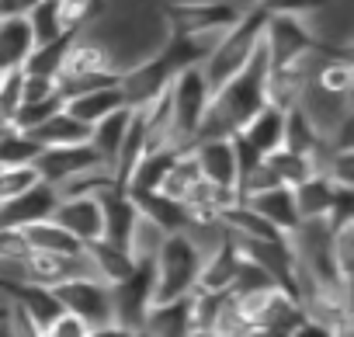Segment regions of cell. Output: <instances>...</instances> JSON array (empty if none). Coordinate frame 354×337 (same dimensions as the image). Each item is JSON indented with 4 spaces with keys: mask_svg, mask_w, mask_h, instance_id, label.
<instances>
[{
    "mask_svg": "<svg viewBox=\"0 0 354 337\" xmlns=\"http://www.w3.org/2000/svg\"><path fill=\"white\" fill-rule=\"evenodd\" d=\"M261 46H264V56H268V70L295 63V60H306L313 53H340V49H347V46H333V42L319 39L306 25V18H288V15L268 18Z\"/></svg>",
    "mask_w": 354,
    "mask_h": 337,
    "instance_id": "8992f818",
    "label": "cell"
},
{
    "mask_svg": "<svg viewBox=\"0 0 354 337\" xmlns=\"http://www.w3.org/2000/svg\"><path fill=\"white\" fill-rule=\"evenodd\" d=\"M326 139L316 132V125L306 118V111L299 104H292L285 111V139H281V149L288 153H299V156H309V160H319Z\"/></svg>",
    "mask_w": 354,
    "mask_h": 337,
    "instance_id": "83f0119b",
    "label": "cell"
},
{
    "mask_svg": "<svg viewBox=\"0 0 354 337\" xmlns=\"http://www.w3.org/2000/svg\"><path fill=\"white\" fill-rule=\"evenodd\" d=\"M53 223L63 226L73 240L97 244L104 240V216H101V202L97 195H84V199H59L53 209Z\"/></svg>",
    "mask_w": 354,
    "mask_h": 337,
    "instance_id": "8fae6325",
    "label": "cell"
},
{
    "mask_svg": "<svg viewBox=\"0 0 354 337\" xmlns=\"http://www.w3.org/2000/svg\"><path fill=\"white\" fill-rule=\"evenodd\" d=\"M118 108H125V101H122V91L118 87H104V91H87V94H77V98H70V101H63V111L70 115V118H77L80 125H97L104 115H111V111H118Z\"/></svg>",
    "mask_w": 354,
    "mask_h": 337,
    "instance_id": "d4e9b609",
    "label": "cell"
},
{
    "mask_svg": "<svg viewBox=\"0 0 354 337\" xmlns=\"http://www.w3.org/2000/svg\"><path fill=\"white\" fill-rule=\"evenodd\" d=\"M240 136H243L261 156L281 149V139H285V111L274 108V104H264V108L240 129Z\"/></svg>",
    "mask_w": 354,
    "mask_h": 337,
    "instance_id": "603a6c76",
    "label": "cell"
},
{
    "mask_svg": "<svg viewBox=\"0 0 354 337\" xmlns=\"http://www.w3.org/2000/svg\"><path fill=\"white\" fill-rule=\"evenodd\" d=\"M32 49H35V39H32V25L25 15L0 18V73L21 70Z\"/></svg>",
    "mask_w": 354,
    "mask_h": 337,
    "instance_id": "e0dca14e",
    "label": "cell"
},
{
    "mask_svg": "<svg viewBox=\"0 0 354 337\" xmlns=\"http://www.w3.org/2000/svg\"><path fill=\"white\" fill-rule=\"evenodd\" d=\"M240 261H243V251H240L236 237L226 233L223 244L205 254L202 271H198V289H202V292H230L233 282H236Z\"/></svg>",
    "mask_w": 354,
    "mask_h": 337,
    "instance_id": "5bb4252c",
    "label": "cell"
},
{
    "mask_svg": "<svg viewBox=\"0 0 354 337\" xmlns=\"http://www.w3.org/2000/svg\"><path fill=\"white\" fill-rule=\"evenodd\" d=\"M337 192L323 174H313L306 181H299L292 188V202H295V212H299V223H309V219H330L333 212V202H337Z\"/></svg>",
    "mask_w": 354,
    "mask_h": 337,
    "instance_id": "44dd1931",
    "label": "cell"
},
{
    "mask_svg": "<svg viewBox=\"0 0 354 337\" xmlns=\"http://www.w3.org/2000/svg\"><path fill=\"white\" fill-rule=\"evenodd\" d=\"M205 178H202V171H198V163H195V156H192V146L177 156L174 163H170V171L163 174V181H160V195H167V199H174V202H188V195L202 185Z\"/></svg>",
    "mask_w": 354,
    "mask_h": 337,
    "instance_id": "f1b7e54d",
    "label": "cell"
},
{
    "mask_svg": "<svg viewBox=\"0 0 354 337\" xmlns=\"http://www.w3.org/2000/svg\"><path fill=\"white\" fill-rule=\"evenodd\" d=\"M39 337H49V334H39Z\"/></svg>",
    "mask_w": 354,
    "mask_h": 337,
    "instance_id": "bcb514c9",
    "label": "cell"
},
{
    "mask_svg": "<svg viewBox=\"0 0 354 337\" xmlns=\"http://www.w3.org/2000/svg\"><path fill=\"white\" fill-rule=\"evenodd\" d=\"M35 4H42V0H15V8H18V15H28Z\"/></svg>",
    "mask_w": 354,
    "mask_h": 337,
    "instance_id": "ee69618b",
    "label": "cell"
},
{
    "mask_svg": "<svg viewBox=\"0 0 354 337\" xmlns=\"http://www.w3.org/2000/svg\"><path fill=\"white\" fill-rule=\"evenodd\" d=\"M11 302H18L21 306V313L46 334L66 309H63V302L56 299V292L53 289H46V285H32V282H21V285H15L11 289Z\"/></svg>",
    "mask_w": 354,
    "mask_h": 337,
    "instance_id": "d6986e66",
    "label": "cell"
},
{
    "mask_svg": "<svg viewBox=\"0 0 354 337\" xmlns=\"http://www.w3.org/2000/svg\"><path fill=\"white\" fill-rule=\"evenodd\" d=\"M292 337H333L330 330H323L319 323H313V320H302L295 330H292Z\"/></svg>",
    "mask_w": 354,
    "mask_h": 337,
    "instance_id": "60d3db41",
    "label": "cell"
},
{
    "mask_svg": "<svg viewBox=\"0 0 354 337\" xmlns=\"http://www.w3.org/2000/svg\"><path fill=\"white\" fill-rule=\"evenodd\" d=\"M247 337H292V330H281V327H261V323H254V327L247 330Z\"/></svg>",
    "mask_w": 354,
    "mask_h": 337,
    "instance_id": "b9f144b4",
    "label": "cell"
},
{
    "mask_svg": "<svg viewBox=\"0 0 354 337\" xmlns=\"http://www.w3.org/2000/svg\"><path fill=\"white\" fill-rule=\"evenodd\" d=\"M132 195V202H136V209H139V216L142 219H149L160 233H185V226H188V209H185V202H174V199H167V195H160V192H129Z\"/></svg>",
    "mask_w": 354,
    "mask_h": 337,
    "instance_id": "ac0fdd59",
    "label": "cell"
},
{
    "mask_svg": "<svg viewBox=\"0 0 354 337\" xmlns=\"http://www.w3.org/2000/svg\"><path fill=\"white\" fill-rule=\"evenodd\" d=\"M87 330H91V327H87L84 320H77V316L63 313V316H59L46 334H49V337H87Z\"/></svg>",
    "mask_w": 354,
    "mask_h": 337,
    "instance_id": "ab89813d",
    "label": "cell"
},
{
    "mask_svg": "<svg viewBox=\"0 0 354 337\" xmlns=\"http://www.w3.org/2000/svg\"><path fill=\"white\" fill-rule=\"evenodd\" d=\"M56 202H59L56 199V188H49L46 181H39L25 195H18L11 202H0V230H25L32 223L53 219Z\"/></svg>",
    "mask_w": 354,
    "mask_h": 337,
    "instance_id": "7c38bea8",
    "label": "cell"
},
{
    "mask_svg": "<svg viewBox=\"0 0 354 337\" xmlns=\"http://www.w3.org/2000/svg\"><path fill=\"white\" fill-rule=\"evenodd\" d=\"M254 4L268 15V18H274V15H288V18H309V15H316L319 8H326L330 0H254Z\"/></svg>",
    "mask_w": 354,
    "mask_h": 337,
    "instance_id": "74e56055",
    "label": "cell"
},
{
    "mask_svg": "<svg viewBox=\"0 0 354 337\" xmlns=\"http://www.w3.org/2000/svg\"><path fill=\"white\" fill-rule=\"evenodd\" d=\"M56 111H63V98H59V94H56V98H46V101H25V104H18V111L11 115L8 125H15V129H21V132H32V129H39L42 122H49Z\"/></svg>",
    "mask_w": 354,
    "mask_h": 337,
    "instance_id": "d590c367",
    "label": "cell"
},
{
    "mask_svg": "<svg viewBox=\"0 0 354 337\" xmlns=\"http://www.w3.org/2000/svg\"><path fill=\"white\" fill-rule=\"evenodd\" d=\"M167 98H170V132H174V146L188 149L198 136V125L209 111V101H212V91L205 84V73L202 66H188L181 70L170 87H167Z\"/></svg>",
    "mask_w": 354,
    "mask_h": 337,
    "instance_id": "277c9868",
    "label": "cell"
},
{
    "mask_svg": "<svg viewBox=\"0 0 354 337\" xmlns=\"http://www.w3.org/2000/svg\"><path fill=\"white\" fill-rule=\"evenodd\" d=\"M247 206H250L261 219H268L278 233H285V237H292L295 226H299V212H295V202H292V188L261 192V195L247 199Z\"/></svg>",
    "mask_w": 354,
    "mask_h": 337,
    "instance_id": "cb8c5ba5",
    "label": "cell"
},
{
    "mask_svg": "<svg viewBox=\"0 0 354 337\" xmlns=\"http://www.w3.org/2000/svg\"><path fill=\"white\" fill-rule=\"evenodd\" d=\"M73 39H77V35H63V39H56V42H49V46H35L32 56H28V63L21 66V73L56 80V73H59V66H63V56H66V49H70Z\"/></svg>",
    "mask_w": 354,
    "mask_h": 337,
    "instance_id": "d6a6232c",
    "label": "cell"
},
{
    "mask_svg": "<svg viewBox=\"0 0 354 337\" xmlns=\"http://www.w3.org/2000/svg\"><path fill=\"white\" fill-rule=\"evenodd\" d=\"M35 171H39V181H46L49 188H59L66 185L70 178L77 174H87L94 167H104L101 156L91 149V143H77V146H53V149H39L35 156Z\"/></svg>",
    "mask_w": 354,
    "mask_h": 337,
    "instance_id": "30bf717a",
    "label": "cell"
},
{
    "mask_svg": "<svg viewBox=\"0 0 354 337\" xmlns=\"http://www.w3.org/2000/svg\"><path fill=\"white\" fill-rule=\"evenodd\" d=\"M25 247L28 251H42V254H63V257H80L84 254V244L73 240L63 226H56L53 219H42V223H32L25 230H18Z\"/></svg>",
    "mask_w": 354,
    "mask_h": 337,
    "instance_id": "484cf974",
    "label": "cell"
},
{
    "mask_svg": "<svg viewBox=\"0 0 354 337\" xmlns=\"http://www.w3.org/2000/svg\"><path fill=\"white\" fill-rule=\"evenodd\" d=\"M97 202H101V216H104V240L129 251V237H132V226L139 219L132 195L125 188H108L97 195Z\"/></svg>",
    "mask_w": 354,
    "mask_h": 337,
    "instance_id": "2e32d148",
    "label": "cell"
},
{
    "mask_svg": "<svg viewBox=\"0 0 354 337\" xmlns=\"http://www.w3.org/2000/svg\"><path fill=\"white\" fill-rule=\"evenodd\" d=\"M87 125H80L77 118H70L66 111H56L49 122H42L39 129H32L28 136L39 143V149H53V146H77L87 143Z\"/></svg>",
    "mask_w": 354,
    "mask_h": 337,
    "instance_id": "f546056e",
    "label": "cell"
},
{
    "mask_svg": "<svg viewBox=\"0 0 354 337\" xmlns=\"http://www.w3.org/2000/svg\"><path fill=\"white\" fill-rule=\"evenodd\" d=\"M153 306V261H136L132 275L111 285V320L125 334H139Z\"/></svg>",
    "mask_w": 354,
    "mask_h": 337,
    "instance_id": "ba28073f",
    "label": "cell"
},
{
    "mask_svg": "<svg viewBox=\"0 0 354 337\" xmlns=\"http://www.w3.org/2000/svg\"><path fill=\"white\" fill-rule=\"evenodd\" d=\"M129 118H132V111H129V108H118V111L104 115L97 125H91V132H87L91 149L101 156V163L108 167V171H111V163H115V156H118V149H122V139H125Z\"/></svg>",
    "mask_w": 354,
    "mask_h": 337,
    "instance_id": "4316f807",
    "label": "cell"
},
{
    "mask_svg": "<svg viewBox=\"0 0 354 337\" xmlns=\"http://www.w3.org/2000/svg\"><path fill=\"white\" fill-rule=\"evenodd\" d=\"M84 257H87L91 275H94L97 282H104V285H118V282L129 278L132 268H136V257H132L125 247H115V244H108V240L87 244V247H84Z\"/></svg>",
    "mask_w": 354,
    "mask_h": 337,
    "instance_id": "ffe728a7",
    "label": "cell"
},
{
    "mask_svg": "<svg viewBox=\"0 0 354 337\" xmlns=\"http://www.w3.org/2000/svg\"><path fill=\"white\" fill-rule=\"evenodd\" d=\"M59 4V21L70 35H80L94 18L104 15V0H56Z\"/></svg>",
    "mask_w": 354,
    "mask_h": 337,
    "instance_id": "e575fe53",
    "label": "cell"
},
{
    "mask_svg": "<svg viewBox=\"0 0 354 337\" xmlns=\"http://www.w3.org/2000/svg\"><path fill=\"white\" fill-rule=\"evenodd\" d=\"M264 104H268V56H264V46H261L254 53V60L212 94L195 143L236 136Z\"/></svg>",
    "mask_w": 354,
    "mask_h": 337,
    "instance_id": "6da1fadb",
    "label": "cell"
},
{
    "mask_svg": "<svg viewBox=\"0 0 354 337\" xmlns=\"http://www.w3.org/2000/svg\"><path fill=\"white\" fill-rule=\"evenodd\" d=\"M11 15H18L15 0H0V18H11Z\"/></svg>",
    "mask_w": 354,
    "mask_h": 337,
    "instance_id": "7bdbcfd3",
    "label": "cell"
},
{
    "mask_svg": "<svg viewBox=\"0 0 354 337\" xmlns=\"http://www.w3.org/2000/svg\"><path fill=\"white\" fill-rule=\"evenodd\" d=\"M264 25H268V15L254 4V8H243L240 21L219 35L216 49H212L209 60L202 63V73H205V84H209L212 94L254 60V53H257L261 42H264Z\"/></svg>",
    "mask_w": 354,
    "mask_h": 337,
    "instance_id": "7a4b0ae2",
    "label": "cell"
},
{
    "mask_svg": "<svg viewBox=\"0 0 354 337\" xmlns=\"http://www.w3.org/2000/svg\"><path fill=\"white\" fill-rule=\"evenodd\" d=\"M202 261H205V254L195 247V240L188 233L163 237V244L153 257V306L188 299L198 289Z\"/></svg>",
    "mask_w": 354,
    "mask_h": 337,
    "instance_id": "3957f363",
    "label": "cell"
},
{
    "mask_svg": "<svg viewBox=\"0 0 354 337\" xmlns=\"http://www.w3.org/2000/svg\"><path fill=\"white\" fill-rule=\"evenodd\" d=\"M56 299L63 302V309L77 320H84L87 327H111V285L97 282V278H70L59 282Z\"/></svg>",
    "mask_w": 354,
    "mask_h": 337,
    "instance_id": "9c48e42d",
    "label": "cell"
},
{
    "mask_svg": "<svg viewBox=\"0 0 354 337\" xmlns=\"http://www.w3.org/2000/svg\"><path fill=\"white\" fill-rule=\"evenodd\" d=\"M39 156V143L15 129V125H0V171H8V167H28L35 163Z\"/></svg>",
    "mask_w": 354,
    "mask_h": 337,
    "instance_id": "1f68e13d",
    "label": "cell"
},
{
    "mask_svg": "<svg viewBox=\"0 0 354 337\" xmlns=\"http://www.w3.org/2000/svg\"><path fill=\"white\" fill-rule=\"evenodd\" d=\"M129 337H146V334H129Z\"/></svg>",
    "mask_w": 354,
    "mask_h": 337,
    "instance_id": "f6af8a7d",
    "label": "cell"
},
{
    "mask_svg": "<svg viewBox=\"0 0 354 337\" xmlns=\"http://www.w3.org/2000/svg\"><path fill=\"white\" fill-rule=\"evenodd\" d=\"M104 70H118L115 60H111V49L97 39H84L77 35L63 56V66L56 73V84H66V80H77V77H91V73H104Z\"/></svg>",
    "mask_w": 354,
    "mask_h": 337,
    "instance_id": "4fadbf2b",
    "label": "cell"
},
{
    "mask_svg": "<svg viewBox=\"0 0 354 337\" xmlns=\"http://www.w3.org/2000/svg\"><path fill=\"white\" fill-rule=\"evenodd\" d=\"M240 15L243 8L233 0H170L160 8L167 35H223Z\"/></svg>",
    "mask_w": 354,
    "mask_h": 337,
    "instance_id": "5b68a950",
    "label": "cell"
},
{
    "mask_svg": "<svg viewBox=\"0 0 354 337\" xmlns=\"http://www.w3.org/2000/svg\"><path fill=\"white\" fill-rule=\"evenodd\" d=\"M35 185H39V171L32 163L28 167H8V171H0V202H11Z\"/></svg>",
    "mask_w": 354,
    "mask_h": 337,
    "instance_id": "8d00e7d4",
    "label": "cell"
},
{
    "mask_svg": "<svg viewBox=\"0 0 354 337\" xmlns=\"http://www.w3.org/2000/svg\"><path fill=\"white\" fill-rule=\"evenodd\" d=\"M174 77H177V66L170 63V56L163 49H153L149 56L136 60L132 66H122L118 70V91H122L125 108L139 111V108L153 104L170 87Z\"/></svg>",
    "mask_w": 354,
    "mask_h": 337,
    "instance_id": "52a82bcc",
    "label": "cell"
},
{
    "mask_svg": "<svg viewBox=\"0 0 354 337\" xmlns=\"http://www.w3.org/2000/svg\"><path fill=\"white\" fill-rule=\"evenodd\" d=\"M59 94V87H56V80H49V77H21V104L25 101H46V98H56Z\"/></svg>",
    "mask_w": 354,
    "mask_h": 337,
    "instance_id": "f35d334b",
    "label": "cell"
},
{
    "mask_svg": "<svg viewBox=\"0 0 354 337\" xmlns=\"http://www.w3.org/2000/svg\"><path fill=\"white\" fill-rule=\"evenodd\" d=\"M264 167L274 174V181H278L281 188H295L299 181H306V178L316 174V160L299 156V153H288V149L268 153V156H264Z\"/></svg>",
    "mask_w": 354,
    "mask_h": 337,
    "instance_id": "4dcf8cb0",
    "label": "cell"
},
{
    "mask_svg": "<svg viewBox=\"0 0 354 337\" xmlns=\"http://www.w3.org/2000/svg\"><path fill=\"white\" fill-rule=\"evenodd\" d=\"M192 330H195L192 327V302L174 299V302L149 306L139 334H146V337H188Z\"/></svg>",
    "mask_w": 354,
    "mask_h": 337,
    "instance_id": "7402d4cb",
    "label": "cell"
},
{
    "mask_svg": "<svg viewBox=\"0 0 354 337\" xmlns=\"http://www.w3.org/2000/svg\"><path fill=\"white\" fill-rule=\"evenodd\" d=\"M25 18H28V25H32L35 46H49V42L70 35V32L63 28V21H59V4H56V0H42V4H35Z\"/></svg>",
    "mask_w": 354,
    "mask_h": 337,
    "instance_id": "836d02e7",
    "label": "cell"
},
{
    "mask_svg": "<svg viewBox=\"0 0 354 337\" xmlns=\"http://www.w3.org/2000/svg\"><path fill=\"white\" fill-rule=\"evenodd\" d=\"M192 156L209 185L216 188H236V160L230 139H202L192 143Z\"/></svg>",
    "mask_w": 354,
    "mask_h": 337,
    "instance_id": "9a60e30c",
    "label": "cell"
}]
</instances>
